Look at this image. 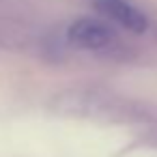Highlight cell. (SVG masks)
Returning a JSON list of instances; mask_svg holds the SVG:
<instances>
[{"instance_id":"6da1fadb","label":"cell","mask_w":157,"mask_h":157,"mask_svg":"<svg viewBox=\"0 0 157 157\" xmlns=\"http://www.w3.org/2000/svg\"><path fill=\"white\" fill-rule=\"evenodd\" d=\"M67 39L71 45L86 52H110L116 45V35L101 22L95 20H78L69 26Z\"/></svg>"},{"instance_id":"7a4b0ae2","label":"cell","mask_w":157,"mask_h":157,"mask_svg":"<svg viewBox=\"0 0 157 157\" xmlns=\"http://www.w3.org/2000/svg\"><path fill=\"white\" fill-rule=\"evenodd\" d=\"M93 5L101 15H105L114 24L123 26L125 30H131V33L140 35V33H144L148 28L146 15L138 7L127 2V0H93Z\"/></svg>"}]
</instances>
